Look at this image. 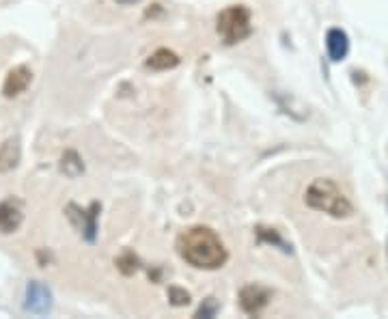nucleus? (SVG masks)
<instances>
[{
    "instance_id": "16",
    "label": "nucleus",
    "mask_w": 388,
    "mask_h": 319,
    "mask_svg": "<svg viewBox=\"0 0 388 319\" xmlns=\"http://www.w3.org/2000/svg\"><path fill=\"white\" fill-rule=\"evenodd\" d=\"M168 300L173 306H186L190 304V294L182 287H170L168 289Z\"/></svg>"
},
{
    "instance_id": "15",
    "label": "nucleus",
    "mask_w": 388,
    "mask_h": 319,
    "mask_svg": "<svg viewBox=\"0 0 388 319\" xmlns=\"http://www.w3.org/2000/svg\"><path fill=\"white\" fill-rule=\"evenodd\" d=\"M218 311H220V304H218L216 298H205V300L201 302V306L196 308L194 317H207V319H209V317H216Z\"/></svg>"
},
{
    "instance_id": "18",
    "label": "nucleus",
    "mask_w": 388,
    "mask_h": 319,
    "mask_svg": "<svg viewBox=\"0 0 388 319\" xmlns=\"http://www.w3.org/2000/svg\"><path fill=\"white\" fill-rule=\"evenodd\" d=\"M386 255H388V239H386Z\"/></svg>"
},
{
    "instance_id": "12",
    "label": "nucleus",
    "mask_w": 388,
    "mask_h": 319,
    "mask_svg": "<svg viewBox=\"0 0 388 319\" xmlns=\"http://www.w3.org/2000/svg\"><path fill=\"white\" fill-rule=\"evenodd\" d=\"M182 63V58L175 54L173 50L168 48H160L156 50L149 58H147V67L149 69H156V72H166V69H173Z\"/></svg>"
},
{
    "instance_id": "14",
    "label": "nucleus",
    "mask_w": 388,
    "mask_h": 319,
    "mask_svg": "<svg viewBox=\"0 0 388 319\" xmlns=\"http://www.w3.org/2000/svg\"><path fill=\"white\" fill-rule=\"evenodd\" d=\"M115 265L121 270V274L132 276V274L140 268V261H138V257H136L132 251H125L123 255H119V257L115 259Z\"/></svg>"
},
{
    "instance_id": "6",
    "label": "nucleus",
    "mask_w": 388,
    "mask_h": 319,
    "mask_svg": "<svg viewBox=\"0 0 388 319\" xmlns=\"http://www.w3.org/2000/svg\"><path fill=\"white\" fill-rule=\"evenodd\" d=\"M272 298V292L261 285H246L239 292V306L249 315H259Z\"/></svg>"
},
{
    "instance_id": "8",
    "label": "nucleus",
    "mask_w": 388,
    "mask_h": 319,
    "mask_svg": "<svg viewBox=\"0 0 388 319\" xmlns=\"http://www.w3.org/2000/svg\"><path fill=\"white\" fill-rule=\"evenodd\" d=\"M22 220H24V214H22V207L18 201L7 199L0 203V233H5V235L15 233Z\"/></svg>"
},
{
    "instance_id": "3",
    "label": "nucleus",
    "mask_w": 388,
    "mask_h": 319,
    "mask_svg": "<svg viewBox=\"0 0 388 319\" xmlns=\"http://www.w3.org/2000/svg\"><path fill=\"white\" fill-rule=\"evenodd\" d=\"M216 30L227 46H235L253 35V20L251 11L244 5H231L216 18Z\"/></svg>"
},
{
    "instance_id": "9",
    "label": "nucleus",
    "mask_w": 388,
    "mask_h": 319,
    "mask_svg": "<svg viewBox=\"0 0 388 319\" xmlns=\"http://www.w3.org/2000/svg\"><path fill=\"white\" fill-rule=\"evenodd\" d=\"M326 52L332 63H341L349 52V37L341 28H330L326 32Z\"/></svg>"
},
{
    "instance_id": "2",
    "label": "nucleus",
    "mask_w": 388,
    "mask_h": 319,
    "mask_svg": "<svg viewBox=\"0 0 388 319\" xmlns=\"http://www.w3.org/2000/svg\"><path fill=\"white\" fill-rule=\"evenodd\" d=\"M304 201L311 209L324 211V214L332 218H347L354 211V207H351L349 199L341 192V188L332 180H324V177L315 180L306 188Z\"/></svg>"
},
{
    "instance_id": "10",
    "label": "nucleus",
    "mask_w": 388,
    "mask_h": 319,
    "mask_svg": "<svg viewBox=\"0 0 388 319\" xmlns=\"http://www.w3.org/2000/svg\"><path fill=\"white\" fill-rule=\"evenodd\" d=\"M22 158V147H20V138H7L3 145H0V173H9L20 164Z\"/></svg>"
},
{
    "instance_id": "17",
    "label": "nucleus",
    "mask_w": 388,
    "mask_h": 319,
    "mask_svg": "<svg viewBox=\"0 0 388 319\" xmlns=\"http://www.w3.org/2000/svg\"><path fill=\"white\" fill-rule=\"evenodd\" d=\"M117 5H123V7H127V5H136V3H140V0H115Z\"/></svg>"
},
{
    "instance_id": "4",
    "label": "nucleus",
    "mask_w": 388,
    "mask_h": 319,
    "mask_svg": "<svg viewBox=\"0 0 388 319\" xmlns=\"http://www.w3.org/2000/svg\"><path fill=\"white\" fill-rule=\"evenodd\" d=\"M99 209H101L99 203H91L89 209H82V207H78L76 203H69L67 209H65L67 218L72 220V225L80 231V235H82L89 244H93V242L97 239V218H99Z\"/></svg>"
},
{
    "instance_id": "7",
    "label": "nucleus",
    "mask_w": 388,
    "mask_h": 319,
    "mask_svg": "<svg viewBox=\"0 0 388 319\" xmlns=\"http://www.w3.org/2000/svg\"><path fill=\"white\" fill-rule=\"evenodd\" d=\"M30 82H32V72L26 65H18V67L11 69V72L7 74V78H5L3 95L7 99H13V97L22 95L30 87Z\"/></svg>"
},
{
    "instance_id": "13",
    "label": "nucleus",
    "mask_w": 388,
    "mask_h": 319,
    "mask_svg": "<svg viewBox=\"0 0 388 319\" xmlns=\"http://www.w3.org/2000/svg\"><path fill=\"white\" fill-rule=\"evenodd\" d=\"M257 237L265 244H272L276 248H280L283 253L292 255V244H287L276 229H268V227H257Z\"/></svg>"
},
{
    "instance_id": "11",
    "label": "nucleus",
    "mask_w": 388,
    "mask_h": 319,
    "mask_svg": "<svg viewBox=\"0 0 388 319\" xmlns=\"http://www.w3.org/2000/svg\"><path fill=\"white\" fill-rule=\"evenodd\" d=\"M58 168L65 177H69V180H78V177L85 173V162L78 156V151L67 149V151H63V156L58 160Z\"/></svg>"
},
{
    "instance_id": "5",
    "label": "nucleus",
    "mask_w": 388,
    "mask_h": 319,
    "mask_svg": "<svg viewBox=\"0 0 388 319\" xmlns=\"http://www.w3.org/2000/svg\"><path fill=\"white\" fill-rule=\"evenodd\" d=\"M24 311L32 315H48L52 311V292L46 282L42 280L28 282L26 296H24Z\"/></svg>"
},
{
    "instance_id": "1",
    "label": "nucleus",
    "mask_w": 388,
    "mask_h": 319,
    "mask_svg": "<svg viewBox=\"0 0 388 319\" xmlns=\"http://www.w3.org/2000/svg\"><path fill=\"white\" fill-rule=\"evenodd\" d=\"M175 246L180 257L196 270H218L229 259L225 244L209 227H192L184 231Z\"/></svg>"
}]
</instances>
